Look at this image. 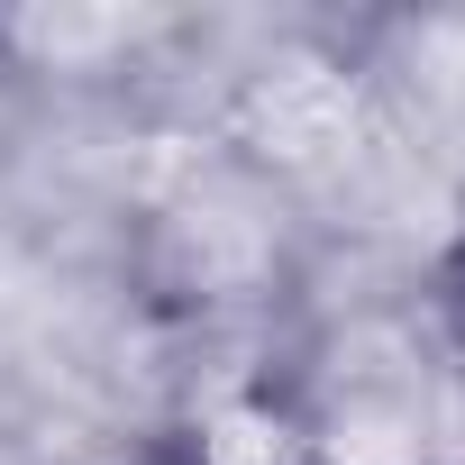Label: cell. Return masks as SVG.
<instances>
[{"instance_id": "cell-1", "label": "cell", "mask_w": 465, "mask_h": 465, "mask_svg": "<svg viewBox=\"0 0 465 465\" xmlns=\"http://www.w3.org/2000/svg\"><path fill=\"white\" fill-rule=\"evenodd\" d=\"M438 374H447V338H429L411 320L338 329L320 356V392L302 411L311 465H429Z\"/></svg>"}, {"instance_id": "cell-2", "label": "cell", "mask_w": 465, "mask_h": 465, "mask_svg": "<svg viewBox=\"0 0 465 465\" xmlns=\"http://www.w3.org/2000/svg\"><path fill=\"white\" fill-rule=\"evenodd\" d=\"M365 83L329 55H274L238 92V146L283 183H338L365 164Z\"/></svg>"}, {"instance_id": "cell-3", "label": "cell", "mask_w": 465, "mask_h": 465, "mask_svg": "<svg viewBox=\"0 0 465 465\" xmlns=\"http://www.w3.org/2000/svg\"><path fill=\"white\" fill-rule=\"evenodd\" d=\"M164 28H173L164 10H119V0H28V10H0V46L28 74H110L119 55H137Z\"/></svg>"}, {"instance_id": "cell-4", "label": "cell", "mask_w": 465, "mask_h": 465, "mask_svg": "<svg viewBox=\"0 0 465 465\" xmlns=\"http://www.w3.org/2000/svg\"><path fill=\"white\" fill-rule=\"evenodd\" d=\"M192 465H311V429L265 392H219L192 411Z\"/></svg>"}]
</instances>
